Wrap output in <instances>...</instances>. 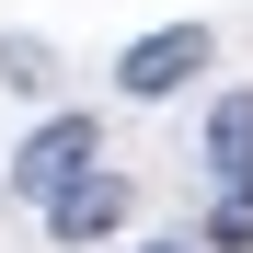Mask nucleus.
Instances as JSON below:
<instances>
[{
	"label": "nucleus",
	"mask_w": 253,
	"mask_h": 253,
	"mask_svg": "<svg viewBox=\"0 0 253 253\" xmlns=\"http://www.w3.org/2000/svg\"><path fill=\"white\" fill-rule=\"evenodd\" d=\"M150 253H184V242H150ZM196 253H207V242H196Z\"/></svg>",
	"instance_id": "nucleus-7"
},
{
	"label": "nucleus",
	"mask_w": 253,
	"mask_h": 253,
	"mask_svg": "<svg viewBox=\"0 0 253 253\" xmlns=\"http://www.w3.org/2000/svg\"><path fill=\"white\" fill-rule=\"evenodd\" d=\"M196 69H207V23H161V35H138V46L115 58V92L126 104H173Z\"/></svg>",
	"instance_id": "nucleus-2"
},
{
	"label": "nucleus",
	"mask_w": 253,
	"mask_h": 253,
	"mask_svg": "<svg viewBox=\"0 0 253 253\" xmlns=\"http://www.w3.org/2000/svg\"><path fill=\"white\" fill-rule=\"evenodd\" d=\"M92 161H104V126H92V115H46V126H35V138H23L12 161H0V184L46 207V196H58L69 173H92Z\"/></svg>",
	"instance_id": "nucleus-1"
},
{
	"label": "nucleus",
	"mask_w": 253,
	"mask_h": 253,
	"mask_svg": "<svg viewBox=\"0 0 253 253\" xmlns=\"http://www.w3.org/2000/svg\"><path fill=\"white\" fill-rule=\"evenodd\" d=\"M207 253H253V184H219V207H207Z\"/></svg>",
	"instance_id": "nucleus-5"
},
{
	"label": "nucleus",
	"mask_w": 253,
	"mask_h": 253,
	"mask_svg": "<svg viewBox=\"0 0 253 253\" xmlns=\"http://www.w3.org/2000/svg\"><path fill=\"white\" fill-rule=\"evenodd\" d=\"M126 207H138V184L126 173H69L58 196H46V230L81 253V242H104V230H126Z\"/></svg>",
	"instance_id": "nucleus-3"
},
{
	"label": "nucleus",
	"mask_w": 253,
	"mask_h": 253,
	"mask_svg": "<svg viewBox=\"0 0 253 253\" xmlns=\"http://www.w3.org/2000/svg\"><path fill=\"white\" fill-rule=\"evenodd\" d=\"M0 81H12V92H46V46L12 35V46H0Z\"/></svg>",
	"instance_id": "nucleus-6"
},
{
	"label": "nucleus",
	"mask_w": 253,
	"mask_h": 253,
	"mask_svg": "<svg viewBox=\"0 0 253 253\" xmlns=\"http://www.w3.org/2000/svg\"><path fill=\"white\" fill-rule=\"evenodd\" d=\"M207 173H219V184H253V92H219V104H207Z\"/></svg>",
	"instance_id": "nucleus-4"
}]
</instances>
